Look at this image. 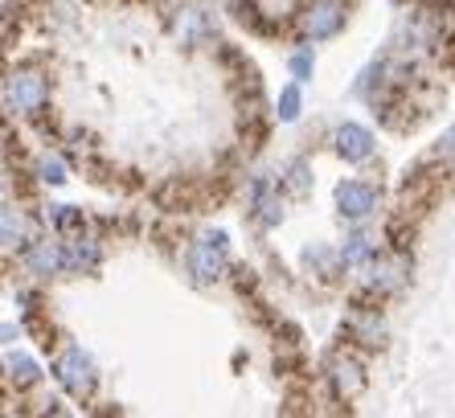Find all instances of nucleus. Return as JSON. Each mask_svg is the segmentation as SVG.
Instances as JSON below:
<instances>
[{
  "label": "nucleus",
  "instance_id": "obj_14",
  "mask_svg": "<svg viewBox=\"0 0 455 418\" xmlns=\"http://www.w3.org/2000/svg\"><path fill=\"white\" fill-rule=\"evenodd\" d=\"M353 333H357L361 345H378V341H381V316L378 312L357 316V320H353Z\"/></svg>",
  "mask_w": 455,
  "mask_h": 418
},
{
  "label": "nucleus",
  "instance_id": "obj_6",
  "mask_svg": "<svg viewBox=\"0 0 455 418\" xmlns=\"http://www.w3.org/2000/svg\"><path fill=\"white\" fill-rule=\"evenodd\" d=\"M337 152L345 160H370L373 157V136L361 124H340L337 127Z\"/></svg>",
  "mask_w": 455,
  "mask_h": 418
},
{
  "label": "nucleus",
  "instance_id": "obj_2",
  "mask_svg": "<svg viewBox=\"0 0 455 418\" xmlns=\"http://www.w3.org/2000/svg\"><path fill=\"white\" fill-rule=\"evenodd\" d=\"M53 374H58L62 390H70L75 398H83V394H91V390H95V366H91V357H86L78 345H70L62 357H58Z\"/></svg>",
  "mask_w": 455,
  "mask_h": 418
},
{
  "label": "nucleus",
  "instance_id": "obj_9",
  "mask_svg": "<svg viewBox=\"0 0 455 418\" xmlns=\"http://www.w3.org/2000/svg\"><path fill=\"white\" fill-rule=\"evenodd\" d=\"M66 267V254L53 246V242H37L29 254V271L33 275H53V271H62Z\"/></svg>",
  "mask_w": 455,
  "mask_h": 418
},
{
  "label": "nucleus",
  "instance_id": "obj_18",
  "mask_svg": "<svg viewBox=\"0 0 455 418\" xmlns=\"http://www.w3.org/2000/svg\"><path fill=\"white\" fill-rule=\"evenodd\" d=\"M283 173H287V189H296V193H304V189L312 185V181H307V165H304V160H291Z\"/></svg>",
  "mask_w": 455,
  "mask_h": 418
},
{
  "label": "nucleus",
  "instance_id": "obj_7",
  "mask_svg": "<svg viewBox=\"0 0 455 418\" xmlns=\"http://www.w3.org/2000/svg\"><path fill=\"white\" fill-rule=\"evenodd\" d=\"M177 33L185 45H205L213 42V17L205 9H185L177 21Z\"/></svg>",
  "mask_w": 455,
  "mask_h": 418
},
{
  "label": "nucleus",
  "instance_id": "obj_11",
  "mask_svg": "<svg viewBox=\"0 0 455 418\" xmlns=\"http://www.w3.org/2000/svg\"><path fill=\"white\" fill-rule=\"evenodd\" d=\"M403 279H406V262L403 259L381 262V267H373L370 271V292H394Z\"/></svg>",
  "mask_w": 455,
  "mask_h": 418
},
{
  "label": "nucleus",
  "instance_id": "obj_8",
  "mask_svg": "<svg viewBox=\"0 0 455 418\" xmlns=\"http://www.w3.org/2000/svg\"><path fill=\"white\" fill-rule=\"evenodd\" d=\"M332 386H337V394L340 398H353L361 386H365V377H361V366L353 361V357H337L332 361Z\"/></svg>",
  "mask_w": 455,
  "mask_h": 418
},
{
  "label": "nucleus",
  "instance_id": "obj_16",
  "mask_svg": "<svg viewBox=\"0 0 455 418\" xmlns=\"http://www.w3.org/2000/svg\"><path fill=\"white\" fill-rule=\"evenodd\" d=\"M279 119H283V124L299 119V91L296 86H283V91H279Z\"/></svg>",
  "mask_w": 455,
  "mask_h": 418
},
{
  "label": "nucleus",
  "instance_id": "obj_22",
  "mask_svg": "<svg viewBox=\"0 0 455 418\" xmlns=\"http://www.w3.org/2000/svg\"><path fill=\"white\" fill-rule=\"evenodd\" d=\"M394 4H398V0H394Z\"/></svg>",
  "mask_w": 455,
  "mask_h": 418
},
{
  "label": "nucleus",
  "instance_id": "obj_13",
  "mask_svg": "<svg viewBox=\"0 0 455 418\" xmlns=\"http://www.w3.org/2000/svg\"><path fill=\"white\" fill-rule=\"evenodd\" d=\"M50 221H53V230L75 234V230H83V209H75V205H50Z\"/></svg>",
  "mask_w": 455,
  "mask_h": 418
},
{
  "label": "nucleus",
  "instance_id": "obj_4",
  "mask_svg": "<svg viewBox=\"0 0 455 418\" xmlns=\"http://www.w3.org/2000/svg\"><path fill=\"white\" fill-rule=\"evenodd\" d=\"M337 209L340 218H370L373 209H378V189L370 181H340L337 185Z\"/></svg>",
  "mask_w": 455,
  "mask_h": 418
},
{
  "label": "nucleus",
  "instance_id": "obj_1",
  "mask_svg": "<svg viewBox=\"0 0 455 418\" xmlns=\"http://www.w3.org/2000/svg\"><path fill=\"white\" fill-rule=\"evenodd\" d=\"M226 259H230V246H226L222 230H205L193 238L189 246V271L197 283H213L226 271Z\"/></svg>",
  "mask_w": 455,
  "mask_h": 418
},
{
  "label": "nucleus",
  "instance_id": "obj_19",
  "mask_svg": "<svg viewBox=\"0 0 455 418\" xmlns=\"http://www.w3.org/2000/svg\"><path fill=\"white\" fill-rule=\"evenodd\" d=\"M21 234H25V226H21V218L12 213V209H4V246H21Z\"/></svg>",
  "mask_w": 455,
  "mask_h": 418
},
{
  "label": "nucleus",
  "instance_id": "obj_21",
  "mask_svg": "<svg viewBox=\"0 0 455 418\" xmlns=\"http://www.w3.org/2000/svg\"><path fill=\"white\" fill-rule=\"evenodd\" d=\"M439 157H443L447 165L455 168V127H447V132H443V140H439Z\"/></svg>",
  "mask_w": 455,
  "mask_h": 418
},
{
  "label": "nucleus",
  "instance_id": "obj_17",
  "mask_svg": "<svg viewBox=\"0 0 455 418\" xmlns=\"http://www.w3.org/2000/svg\"><path fill=\"white\" fill-rule=\"evenodd\" d=\"M291 78H296V83H307V78H312V70H316V58H312V53L307 50H299V53H291Z\"/></svg>",
  "mask_w": 455,
  "mask_h": 418
},
{
  "label": "nucleus",
  "instance_id": "obj_5",
  "mask_svg": "<svg viewBox=\"0 0 455 418\" xmlns=\"http://www.w3.org/2000/svg\"><path fill=\"white\" fill-rule=\"evenodd\" d=\"M340 25H345V4L340 0H316L304 12V37H312V42H324V37L340 33Z\"/></svg>",
  "mask_w": 455,
  "mask_h": 418
},
{
  "label": "nucleus",
  "instance_id": "obj_12",
  "mask_svg": "<svg viewBox=\"0 0 455 418\" xmlns=\"http://www.w3.org/2000/svg\"><path fill=\"white\" fill-rule=\"evenodd\" d=\"M370 259H373V242L370 238H361V234L345 238V246H340V262H345V267H365Z\"/></svg>",
  "mask_w": 455,
  "mask_h": 418
},
{
  "label": "nucleus",
  "instance_id": "obj_3",
  "mask_svg": "<svg viewBox=\"0 0 455 418\" xmlns=\"http://www.w3.org/2000/svg\"><path fill=\"white\" fill-rule=\"evenodd\" d=\"M50 99V86L37 74H9V86H4V103L21 116H37Z\"/></svg>",
  "mask_w": 455,
  "mask_h": 418
},
{
  "label": "nucleus",
  "instance_id": "obj_15",
  "mask_svg": "<svg viewBox=\"0 0 455 418\" xmlns=\"http://www.w3.org/2000/svg\"><path fill=\"white\" fill-rule=\"evenodd\" d=\"M9 374L21 382V386H33L37 382V361L25 353H9Z\"/></svg>",
  "mask_w": 455,
  "mask_h": 418
},
{
  "label": "nucleus",
  "instance_id": "obj_10",
  "mask_svg": "<svg viewBox=\"0 0 455 418\" xmlns=\"http://www.w3.org/2000/svg\"><path fill=\"white\" fill-rule=\"evenodd\" d=\"M66 267H70V271H91V267H99V242L75 238L66 246Z\"/></svg>",
  "mask_w": 455,
  "mask_h": 418
},
{
  "label": "nucleus",
  "instance_id": "obj_20",
  "mask_svg": "<svg viewBox=\"0 0 455 418\" xmlns=\"http://www.w3.org/2000/svg\"><path fill=\"white\" fill-rule=\"evenodd\" d=\"M37 173H42V181H50V185H62V181H66L62 160H53V157H42V160H37Z\"/></svg>",
  "mask_w": 455,
  "mask_h": 418
}]
</instances>
